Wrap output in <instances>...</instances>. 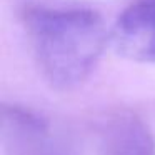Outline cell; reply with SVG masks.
<instances>
[{"instance_id": "obj_1", "label": "cell", "mask_w": 155, "mask_h": 155, "mask_svg": "<svg viewBox=\"0 0 155 155\" xmlns=\"http://www.w3.org/2000/svg\"><path fill=\"white\" fill-rule=\"evenodd\" d=\"M20 18L38 70L52 87L74 88L87 80L107 44L98 12L27 5Z\"/></svg>"}, {"instance_id": "obj_2", "label": "cell", "mask_w": 155, "mask_h": 155, "mask_svg": "<svg viewBox=\"0 0 155 155\" xmlns=\"http://www.w3.org/2000/svg\"><path fill=\"white\" fill-rule=\"evenodd\" d=\"M2 143L8 155H82L74 135L40 110L2 104Z\"/></svg>"}, {"instance_id": "obj_3", "label": "cell", "mask_w": 155, "mask_h": 155, "mask_svg": "<svg viewBox=\"0 0 155 155\" xmlns=\"http://www.w3.org/2000/svg\"><path fill=\"white\" fill-rule=\"evenodd\" d=\"M88 128L100 155H155V135L130 108L112 107L98 112Z\"/></svg>"}, {"instance_id": "obj_4", "label": "cell", "mask_w": 155, "mask_h": 155, "mask_svg": "<svg viewBox=\"0 0 155 155\" xmlns=\"http://www.w3.org/2000/svg\"><path fill=\"white\" fill-rule=\"evenodd\" d=\"M115 50L134 62L155 64V0H134L112 28Z\"/></svg>"}]
</instances>
